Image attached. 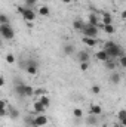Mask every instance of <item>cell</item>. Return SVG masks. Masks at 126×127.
Returning a JSON list of instances; mask_svg holds the SVG:
<instances>
[{
    "instance_id": "40",
    "label": "cell",
    "mask_w": 126,
    "mask_h": 127,
    "mask_svg": "<svg viewBox=\"0 0 126 127\" xmlns=\"http://www.w3.org/2000/svg\"><path fill=\"white\" fill-rule=\"evenodd\" d=\"M61 1H63V3H67V4H68V3H71L73 0H61Z\"/></svg>"
},
{
    "instance_id": "24",
    "label": "cell",
    "mask_w": 126,
    "mask_h": 127,
    "mask_svg": "<svg viewBox=\"0 0 126 127\" xmlns=\"http://www.w3.org/2000/svg\"><path fill=\"white\" fill-rule=\"evenodd\" d=\"M102 31L107 32V34H114V32H116V28H114L113 24H108V25H104V27H102Z\"/></svg>"
},
{
    "instance_id": "27",
    "label": "cell",
    "mask_w": 126,
    "mask_h": 127,
    "mask_svg": "<svg viewBox=\"0 0 126 127\" xmlns=\"http://www.w3.org/2000/svg\"><path fill=\"white\" fill-rule=\"evenodd\" d=\"M119 59V66H122V68H126V55H122V56H119L117 58Z\"/></svg>"
},
{
    "instance_id": "2",
    "label": "cell",
    "mask_w": 126,
    "mask_h": 127,
    "mask_svg": "<svg viewBox=\"0 0 126 127\" xmlns=\"http://www.w3.org/2000/svg\"><path fill=\"white\" fill-rule=\"evenodd\" d=\"M0 37L4 40H13L15 31L10 24H0Z\"/></svg>"
},
{
    "instance_id": "3",
    "label": "cell",
    "mask_w": 126,
    "mask_h": 127,
    "mask_svg": "<svg viewBox=\"0 0 126 127\" xmlns=\"http://www.w3.org/2000/svg\"><path fill=\"white\" fill-rule=\"evenodd\" d=\"M21 65H22V66L25 68V71H27L28 74H31V75H36L37 71H39V64H37V61H34V59H28L27 62H22Z\"/></svg>"
},
{
    "instance_id": "36",
    "label": "cell",
    "mask_w": 126,
    "mask_h": 127,
    "mask_svg": "<svg viewBox=\"0 0 126 127\" xmlns=\"http://www.w3.org/2000/svg\"><path fill=\"white\" fill-rule=\"evenodd\" d=\"M24 10H25V7H24V6H18V7H16V12H18V13H21V15L24 13Z\"/></svg>"
},
{
    "instance_id": "7",
    "label": "cell",
    "mask_w": 126,
    "mask_h": 127,
    "mask_svg": "<svg viewBox=\"0 0 126 127\" xmlns=\"http://www.w3.org/2000/svg\"><path fill=\"white\" fill-rule=\"evenodd\" d=\"M22 18H24L27 22H33V21L36 19V12L33 10L31 7H25V10H24V13H22Z\"/></svg>"
},
{
    "instance_id": "38",
    "label": "cell",
    "mask_w": 126,
    "mask_h": 127,
    "mask_svg": "<svg viewBox=\"0 0 126 127\" xmlns=\"http://www.w3.org/2000/svg\"><path fill=\"white\" fill-rule=\"evenodd\" d=\"M4 83H6V81H4V78H3V77H0V87H3V86H4Z\"/></svg>"
},
{
    "instance_id": "14",
    "label": "cell",
    "mask_w": 126,
    "mask_h": 127,
    "mask_svg": "<svg viewBox=\"0 0 126 127\" xmlns=\"http://www.w3.org/2000/svg\"><path fill=\"white\" fill-rule=\"evenodd\" d=\"M73 28H74L76 31H82V30L85 28V22H83L82 19H74V21H73Z\"/></svg>"
},
{
    "instance_id": "42",
    "label": "cell",
    "mask_w": 126,
    "mask_h": 127,
    "mask_svg": "<svg viewBox=\"0 0 126 127\" xmlns=\"http://www.w3.org/2000/svg\"><path fill=\"white\" fill-rule=\"evenodd\" d=\"M3 46V40H1V37H0V47Z\"/></svg>"
},
{
    "instance_id": "1",
    "label": "cell",
    "mask_w": 126,
    "mask_h": 127,
    "mask_svg": "<svg viewBox=\"0 0 126 127\" xmlns=\"http://www.w3.org/2000/svg\"><path fill=\"white\" fill-rule=\"evenodd\" d=\"M102 50H105V53L108 55V58L110 59H117L119 56H122V55H125V50H123V47L120 46V44H117V43H114V41H105V44H104V49Z\"/></svg>"
},
{
    "instance_id": "34",
    "label": "cell",
    "mask_w": 126,
    "mask_h": 127,
    "mask_svg": "<svg viewBox=\"0 0 126 127\" xmlns=\"http://www.w3.org/2000/svg\"><path fill=\"white\" fill-rule=\"evenodd\" d=\"M33 118H34V117L27 115V117H25V120H24V121H25V124H31V126H33Z\"/></svg>"
},
{
    "instance_id": "8",
    "label": "cell",
    "mask_w": 126,
    "mask_h": 127,
    "mask_svg": "<svg viewBox=\"0 0 126 127\" xmlns=\"http://www.w3.org/2000/svg\"><path fill=\"white\" fill-rule=\"evenodd\" d=\"M24 87H25V84L24 83H21V81H18V83H15V87H13V92H15V95L18 96V97H25V93H24Z\"/></svg>"
},
{
    "instance_id": "25",
    "label": "cell",
    "mask_w": 126,
    "mask_h": 127,
    "mask_svg": "<svg viewBox=\"0 0 126 127\" xmlns=\"http://www.w3.org/2000/svg\"><path fill=\"white\" fill-rule=\"evenodd\" d=\"M39 13H40L42 16H48V15L51 13V10H49V7H48V6H42V7L39 9Z\"/></svg>"
},
{
    "instance_id": "21",
    "label": "cell",
    "mask_w": 126,
    "mask_h": 127,
    "mask_svg": "<svg viewBox=\"0 0 126 127\" xmlns=\"http://www.w3.org/2000/svg\"><path fill=\"white\" fill-rule=\"evenodd\" d=\"M105 66H107L108 69L114 71V69L117 68V62H116V59H107V61H105Z\"/></svg>"
},
{
    "instance_id": "23",
    "label": "cell",
    "mask_w": 126,
    "mask_h": 127,
    "mask_svg": "<svg viewBox=\"0 0 126 127\" xmlns=\"http://www.w3.org/2000/svg\"><path fill=\"white\" fill-rule=\"evenodd\" d=\"M74 52H76V47H74L73 44H65V46H64V53H65V55L70 56V55H73Z\"/></svg>"
},
{
    "instance_id": "10",
    "label": "cell",
    "mask_w": 126,
    "mask_h": 127,
    "mask_svg": "<svg viewBox=\"0 0 126 127\" xmlns=\"http://www.w3.org/2000/svg\"><path fill=\"white\" fill-rule=\"evenodd\" d=\"M89 114L92 115H101L102 114V106L98 103H91L89 105Z\"/></svg>"
},
{
    "instance_id": "26",
    "label": "cell",
    "mask_w": 126,
    "mask_h": 127,
    "mask_svg": "<svg viewBox=\"0 0 126 127\" xmlns=\"http://www.w3.org/2000/svg\"><path fill=\"white\" fill-rule=\"evenodd\" d=\"M0 24H10L9 16H7V15H4V13H0Z\"/></svg>"
},
{
    "instance_id": "11",
    "label": "cell",
    "mask_w": 126,
    "mask_h": 127,
    "mask_svg": "<svg viewBox=\"0 0 126 127\" xmlns=\"http://www.w3.org/2000/svg\"><path fill=\"white\" fill-rule=\"evenodd\" d=\"M101 22H102L104 25L113 24V16H111V13H108V12H102V13H101Z\"/></svg>"
},
{
    "instance_id": "19",
    "label": "cell",
    "mask_w": 126,
    "mask_h": 127,
    "mask_svg": "<svg viewBox=\"0 0 126 127\" xmlns=\"http://www.w3.org/2000/svg\"><path fill=\"white\" fill-rule=\"evenodd\" d=\"M37 100H39L45 108H48V106L51 105V99H49V96L48 95H43V96H40V97H37Z\"/></svg>"
},
{
    "instance_id": "6",
    "label": "cell",
    "mask_w": 126,
    "mask_h": 127,
    "mask_svg": "<svg viewBox=\"0 0 126 127\" xmlns=\"http://www.w3.org/2000/svg\"><path fill=\"white\" fill-rule=\"evenodd\" d=\"M45 111H46V108L39 102V100H34L33 102V109H31V114H36V115H39V114H45Z\"/></svg>"
},
{
    "instance_id": "20",
    "label": "cell",
    "mask_w": 126,
    "mask_h": 127,
    "mask_svg": "<svg viewBox=\"0 0 126 127\" xmlns=\"http://www.w3.org/2000/svg\"><path fill=\"white\" fill-rule=\"evenodd\" d=\"M98 117H99V115H92V114H89V117L86 118V123H88L89 126H96V124H98Z\"/></svg>"
},
{
    "instance_id": "17",
    "label": "cell",
    "mask_w": 126,
    "mask_h": 127,
    "mask_svg": "<svg viewBox=\"0 0 126 127\" xmlns=\"http://www.w3.org/2000/svg\"><path fill=\"white\" fill-rule=\"evenodd\" d=\"M117 118H119V124H120V126H126V111L125 109H120V111H119Z\"/></svg>"
},
{
    "instance_id": "18",
    "label": "cell",
    "mask_w": 126,
    "mask_h": 127,
    "mask_svg": "<svg viewBox=\"0 0 126 127\" xmlns=\"http://www.w3.org/2000/svg\"><path fill=\"white\" fill-rule=\"evenodd\" d=\"M95 58H96L98 61H101V62H105L107 59H110V58H108V55L105 53V50H99V52H96Z\"/></svg>"
},
{
    "instance_id": "9",
    "label": "cell",
    "mask_w": 126,
    "mask_h": 127,
    "mask_svg": "<svg viewBox=\"0 0 126 127\" xmlns=\"http://www.w3.org/2000/svg\"><path fill=\"white\" fill-rule=\"evenodd\" d=\"M89 50H79L77 52V61L79 62H89Z\"/></svg>"
},
{
    "instance_id": "37",
    "label": "cell",
    "mask_w": 126,
    "mask_h": 127,
    "mask_svg": "<svg viewBox=\"0 0 126 127\" xmlns=\"http://www.w3.org/2000/svg\"><path fill=\"white\" fill-rule=\"evenodd\" d=\"M0 108H7V103H6V100L0 99Z\"/></svg>"
},
{
    "instance_id": "13",
    "label": "cell",
    "mask_w": 126,
    "mask_h": 127,
    "mask_svg": "<svg viewBox=\"0 0 126 127\" xmlns=\"http://www.w3.org/2000/svg\"><path fill=\"white\" fill-rule=\"evenodd\" d=\"M82 41H83V43H85V44H86L88 47H95V46H96V43H98V41H96V38H91V37H85V35H83Z\"/></svg>"
},
{
    "instance_id": "30",
    "label": "cell",
    "mask_w": 126,
    "mask_h": 127,
    "mask_svg": "<svg viewBox=\"0 0 126 127\" xmlns=\"http://www.w3.org/2000/svg\"><path fill=\"white\" fill-rule=\"evenodd\" d=\"M6 62L7 64H15V56L12 53H7L6 55Z\"/></svg>"
},
{
    "instance_id": "43",
    "label": "cell",
    "mask_w": 126,
    "mask_h": 127,
    "mask_svg": "<svg viewBox=\"0 0 126 127\" xmlns=\"http://www.w3.org/2000/svg\"><path fill=\"white\" fill-rule=\"evenodd\" d=\"M113 127H123V126H120V124H114Z\"/></svg>"
},
{
    "instance_id": "35",
    "label": "cell",
    "mask_w": 126,
    "mask_h": 127,
    "mask_svg": "<svg viewBox=\"0 0 126 127\" xmlns=\"http://www.w3.org/2000/svg\"><path fill=\"white\" fill-rule=\"evenodd\" d=\"M7 115V108H0V117H6Z\"/></svg>"
},
{
    "instance_id": "41",
    "label": "cell",
    "mask_w": 126,
    "mask_h": 127,
    "mask_svg": "<svg viewBox=\"0 0 126 127\" xmlns=\"http://www.w3.org/2000/svg\"><path fill=\"white\" fill-rule=\"evenodd\" d=\"M27 25H28V28H33L34 25H33V22H27Z\"/></svg>"
},
{
    "instance_id": "4",
    "label": "cell",
    "mask_w": 126,
    "mask_h": 127,
    "mask_svg": "<svg viewBox=\"0 0 126 127\" xmlns=\"http://www.w3.org/2000/svg\"><path fill=\"white\" fill-rule=\"evenodd\" d=\"M98 28L96 27H94V25H89V24H85V28L82 30V32H83V35L85 37H91V38H96L98 37Z\"/></svg>"
},
{
    "instance_id": "22",
    "label": "cell",
    "mask_w": 126,
    "mask_h": 127,
    "mask_svg": "<svg viewBox=\"0 0 126 127\" xmlns=\"http://www.w3.org/2000/svg\"><path fill=\"white\" fill-rule=\"evenodd\" d=\"M24 93H25V97H31V96H34V87H31L30 84H25Z\"/></svg>"
},
{
    "instance_id": "32",
    "label": "cell",
    "mask_w": 126,
    "mask_h": 127,
    "mask_svg": "<svg viewBox=\"0 0 126 127\" xmlns=\"http://www.w3.org/2000/svg\"><path fill=\"white\" fill-rule=\"evenodd\" d=\"M24 3H25V7H33L37 3V0H24Z\"/></svg>"
},
{
    "instance_id": "33",
    "label": "cell",
    "mask_w": 126,
    "mask_h": 127,
    "mask_svg": "<svg viewBox=\"0 0 126 127\" xmlns=\"http://www.w3.org/2000/svg\"><path fill=\"white\" fill-rule=\"evenodd\" d=\"M80 69L82 71H88L89 69V62H80Z\"/></svg>"
},
{
    "instance_id": "39",
    "label": "cell",
    "mask_w": 126,
    "mask_h": 127,
    "mask_svg": "<svg viewBox=\"0 0 126 127\" xmlns=\"http://www.w3.org/2000/svg\"><path fill=\"white\" fill-rule=\"evenodd\" d=\"M120 18H122V19H125V18H126V12H125V10L120 13Z\"/></svg>"
},
{
    "instance_id": "12",
    "label": "cell",
    "mask_w": 126,
    "mask_h": 127,
    "mask_svg": "<svg viewBox=\"0 0 126 127\" xmlns=\"http://www.w3.org/2000/svg\"><path fill=\"white\" fill-rule=\"evenodd\" d=\"M7 115H9L12 120H16V118H19V111H18L16 108H12V106L9 108V106H7Z\"/></svg>"
},
{
    "instance_id": "29",
    "label": "cell",
    "mask_w": 126,
    "mask_h": 127,
    "mask_svg": "<svg viewBox=\"0 0 126 127\" xmlns=\"http://www.w3.org/2000/svg\"><path fill=\"white\" fill-rule=\"evenodd\" d=\"M46 95V92H45V89L43 87H40V89H37V90H34V96H37V97H40V96Z\"/></svg>"
},
{
    "instance_id": "31",
    "label": "cell",
    "mask_w": 126,
    "mask_h": 127,
    "mask_svg": "<svg viewBox=\"0 0 126 127\" xmlns=\"http://www.w3.org/2000/svg\"><path fill=\"white\" fill-rule=\"evenodd\" d=\"M91 90H92V93H94V95H99V92H101V87H99L98 84H94V86L91 87Z\"/></svg>"
},
{
    "instance_id": "28",
    "label": "cell",
    "mask_w": 126,
    "mask_h": 127,
    "mask_svg": "<svg viewBox=\"0 0 126 127\" xmlns=\"http://www.w3.org/2000/svg\"><path fill=\"white\" fill-rule=\"evenodd\" d=\"M73 114H74L76 118H80V117L83 115V111H82L80 108H74V109H73Z\"/></svg>"
},
{
    "instance_id": "16",
    "label": "cell",
    "mask_w": 126,
    "mask_h": 127,
    "mask_svg": "<svg viewBox=\"0 0 126 127\" xmlns=\"http://www.w3.org/2000/svg\"><path fill=\"white\" fill-rule=\"evenodd\" d=\"M88 24H89V25H94V27H96V25L99 24V18H98L95 13H91V15L88 16Z\"/></svg>"
},
{
    "instance_id": "15",
    "label": "cell",
    "mask_w": 126,
    "mask_h": 127,
    "mask_svg": "<svg viewBox=\"0 0 126 127\" xmlns=\"http://www.w3.org/2000/svg\"><path fill=\"white\" fill-rule=\"evenodd\" d=\"M120 80H122V74H120V72H114V71H113V74L110 75V81H111L113 84H119V83H120Z\"/></svg>"
},
{
    "instance_id": "5",
    "label": "cell",
    "mask_w": 126,
    "mask_h": 127,
    "mask_svg": "<svg viewBox=\"0 0 126 127\" xmlns=\"http://www.w3.org/2000/svg\"><path fill=\"white\" fill-rule=\"evenodd\" d=\"M48 117L45 115V114H39V115H36L34 118H33V127H45L48 124Z\"/></svg>"
}]
</instances>
